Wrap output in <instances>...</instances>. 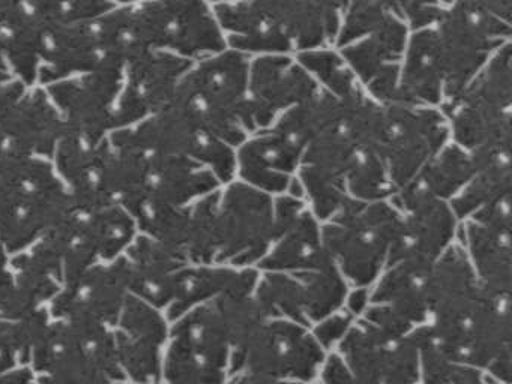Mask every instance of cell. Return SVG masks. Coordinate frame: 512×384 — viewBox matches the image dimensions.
Wrapping results in <instances>:
<instances>
[{"mask_svg":"<svg viewBox=\"0 0 512 384\" xmlns=\"http://www.w3.org/2000/svg\"><path fill=\"white\" fill-rule=\"evenodd\" d=\"M130 297L124 258L98 263L62 285L50 317L113 329Z\"/></svg>","mask_w":512,"mask_h":384,"instance_id":"22","label":"cell"},{"mask_svg":"<svg viewBox=\"0 0 512 384\" xmlns=\"http://www.w3.org/2000/svg\"><path fill=\"white\" fill-rule=\"evenodd\" d=\"M395 102L442 108L445 102V68L434 27L410 32L398 75Z\"/></svg>","mask_w":512,"mask_h":384,"instance_id":"30","label":"cell"},{"mask_svg":"<svg viewBox=\"0 0 512 384\" xmlns=\"http://www.w3.org/2000/svg\"><path fill=\"white\" fill-rule=\"evenodd\" d=\"M296 59L310 72L320 89L344 104L359 101L367 93L356 80L337 48H322L296 54Z\"/></svg>","mask_w":512,"mask_h":384,"instance_id":"35","label":"cell"},{"mask_svg":"<svg viewBox=\"0 0 512 384\" xmlns=\"http://www.w3.org/2000/svg\"><path fill=\"white\" fill-rule=\"evenodd\" d=\"M421 350V384H502L482 369L455 362L434 347L427 324L415 330Z\"/></svg>","mask_w":512,"mask_h":384,"instance_id":"36","label":"cell"},{"mask_svg":"<svg viewBox=\"0 0 512 384\" xmlns=\"http://www.w3.org/2000/svg\"><path fill=\"white\" fill-rule=\"evenodd\" d=\"M320 87L295 56L253 57L248 74V110L254 132L310 101Z\"/></svg>","mask_w":512,"mask_h":384,"instance_id":"25","label":"cell"},{"mask_svg":"<svg viewBox=\"0 0 512 384\" xmlns=\"http://www.w3.org/2000/svg\"><path fill=\"white\" fill-rule=\"evenodd\" d=\"M434 29L445 68V105L512 44V0L446 2Z\"/></svg>","mask_w":512,"mask_h":384,"instance_id":"3","label":"cell"},{"mask_svg":"<svg viewBox=\"0 0 512 384\" xmlns=\"http://www.w3.org/2000/svg\"><path fill=\"white\" fill-rule=\"evenodd\" d=\"M328 354L311 327L283 318H265L233 351L230 377L253 374L314 384Z\"/></svg>","mask_w":512,"mask_h":384,"instance_id":"12","label":"cell"},{"mask_svg":"<svg viewBox=\"0 0 512 384\" xmlns=\"http://www.w3.org/2000/svg\"><path fill=\"white\" fill-rule=\"evenodd\" d=\"M113 135L143 149L182 156L209 168L224 185L235 180L236 149L212 134L176 101L154 116Z\"/></svg>","mask_w":512,"mask_h":384,"instance_id":"14","label":"cell"},{"mask_svg":"<svg viewBox=\"0 0 512 384\" xmlns=\"http://www.w3.org/2000/svg\"><path fill=\"white\" fill-rule=\"evenodd\" d=\"M104 15L47 30L38 83L49 86L104 66L125 65L113 54Z\"/></svg>","mask_w":512,"mask_h":384,"instance_id":"26","label":"cell"},{"mask_svg":"<svg viewBox=\"0 0 512 384\" xmlns=\"http://www.w3.org/2000/svg\"><path fill=\"white\" fill-rule=\"evenodd\" d=\"M52 162L73 198L74 207L98 209L118 204L109 137L94 140L64 129Z\"/></svg>","mask_w":512,"mask_h":384,"instance_id":"23","label":"cell"},{"mask_svg":"<svg viewBox=\"0 0 512 384\" xmlns=\"http://www.w3.org/2000/svg\"><path fill=\"white\" fill-rule=\"evenodd\" d=\"M38 384H116L124 381L109 327L49 318L29 353Z\"/></svg>","mask_w":512,"mask_h":384,"instance_id":"6","label":"cell"},{"mask_svg":"<svg viewBox=\"0 0 512 384\" xmlns=\"http://www.w3.org/2000/svg\"><path fill=\"white\" fill-rule=\"evenodd\" d=\"M353 321H355V317L350 315L346 309H343V311L335 312V314L323 318L322 321L311 326V330H313L314 336H316L319 344L322 345L328 353H331V351H334L335 347H337L338 342L346 335Z\"/></svg>","mask_w":512,"mask_h":384,"instance_id":"40","label":"cell"},{"mask_svg":"<svg viewBox=\"0 0 512 384\" xmlns=\"http://www.w3.org/2000/svg\"><path fill=\"white\" fill-rule=\"evenodd\" d=\"M250 62L251 57L230 48L199 60L173 98L235 149L254 134L248 110Z\"/></svg>","mask_w":512,"mask_h":384,"instance_id":"5","label":"cell"},{"mask_svg":"<svg viewBox=\"0 0 512 384\" xmlns=\"http://www.w3.org/2000/svg\"><path fill=\"white\" fill-rule=\"evenodd\" d=\"M254 299L268 318H283L310 327L302 305L298 282L280 272H259Z\"/></svg>","mask_w":512,"mask_h":384,"instance_id":"37","label":"cell"},{"mask_svg":"<svg viewBox=\"0 0 512 384\" xmlns=\"http://www.w3.org/2000/svg\"><path fill=\"white\" fill-rule=\"evenodd\" d=\"M391 200L400 210L401 225L388 263L406 258L434 264L457 242L460 221L451 204L410 188L395 192Z\"/></svg>","mask_w":512,"mask_h":384,"instance_id":"24","label":"cell"},{"mask_svg":"<svg viewBox=\"0 0 512 384\" xmlns=\"http://www.w3.org/2000/svg\"><path fill=\"white\" fill-rule=\"evenodd\" d=\"M134 53L154 50L196 63L226 50L212 3L148 2L125 5Z\"/></svg>","mask_w":512,"mask_h":384,"instance_id":"10","label":"cell"},{"mask_svg":"<svg viewBox=\"0 0 512 384\" xmlns=\"http://www.w3.org/2000/svg\"><path fill=\"white\" fill-rule=\"evenodd\" d=\"M430 341L455 362L475 366L511 384V294L481 293L454 317L427 324Z\"/></svg>","mask_w":512,"mask_h":384,"instance_id":"7","label":"cell"},{"mask_svg":"<svg viewBox=\"0 0 512 384\" xmlns=\"http://www.w3.org/2000/svg\"><path fill=\"white\" fill-rule=\"evenodd\" d=\"M365 140L379 153L395 194L415 179L451 137L440 108L376 102Z\"/></svg>","mask_w":512,"mask_h":384,"instance_id":"9","label":"cell"},{"mask_svg":"<svg viewBox=\"0 0 512 384\" xmlns=\"http://www.w3.org/2000/svg\"><path fill=\"white\" fill-rule=\"evenodd\" d=\"M193 63L163 51L148 50L125 63L115 110V131L131 128L166 108Z\"/></svg>","mask_w":512,"mask_h":384,"instance_id":"20","label":"cell"},{"mask_svg":"<svg viewBox=\"0 0 512 384\" xmlns=\"http://www.w3.org/2000/svg\"><path fill=\"white\" fill-rule=\"evenodd\" d=\"M409 36V27L394 2V9L382 23L356 41L337 48L362 89L379 104L395 102Z\"/></svg>","mask_w":512,"mask_h":384,"instance_id":"18","label":"cell"},{"mask_svg":"<svg viewBox=\"0 0 512 384\" xmlns=\"http://www.w3.org/2000/svg\"><path fill=\"white\" fill-rule=\"evenodd\" d=\"M137 236V225L119 204L79 209L46 234L64 267V284L89 267L121 257Z\"/></svg>","mask_w":512,"mask_h":384,"instance_id":"15","label":"cell"},{"mask_svg":"<svg viewBox=\"0 0 512 384\" xmlns=\"http://www.w3.org/2000/svg\"><path fill=\"white\" fill-rule=\"evenodd\" d=\"M122 258L131 296L166 312L175 297L179 273L190 263L145 234H137Z\"/></svg>","mask_w":512,"mask_h":384,"instance_id":"28","label":"cell"},{"mask_svg":"<svg viewBox=\"0 0 512 384\" xmlns=\"http://www.w3.org/2000/svg\"><path fill=\"white\" fill-rule=\"evenodd\" d=\"M314 134L313 113L304 102L236 147L235 179L271 197L293 191L302 156Z\"/></svg>","mask_w":512,"mask_h":384,"instance_id":"11","label":"cell"},{"mask_svg":"<svg viewBox=\"0 0 512 384\" xmlns=\"http://www.w3.org/2000/svg\"><path fill=\"white\" fill-rule=\"evenodd\" d=\"M227 384H301L289 383V381L274 380V378L262 377V375L236 374L229 378Z\"/></svg>","mask_w":512,"mask_h":384,"instance_id":"42","label":"cell"},{"mask_svg":"<svg viewBox=\"0 0 512 384\" xmlns=\"http://www.w3.org/2000/svg\"><path fill=\"white\" fill-rule=\"evenodd\" d=\"M433 264L401 260L386 264L370 288V305L382 306L409 324L412 329L425 326L430 318L428 282Z\"/></svg>","mask_w":512,"mask_h":384,"instance_id":"31","label":"cell"},{"mask_svg":"<svg viewBox=\"0 0 512 384\" xmlns=\"http://www.w3.org/2000/svg\"><path fill=\"white\" fill-rule=\"evenodd\" d=\"M0 384H38L28 366H19L0 375Z\"/></svg>","mask_w":512,"mask_h":384,"instance_id":"41","label":"cell"},{"mask_svg":"<svg viewBox=\"0 0 512 384\" xmlns=\"http://www.w3.org/2000/svg\"><path fill=\"white\" fill-rule=\"evenodd\" d=\"M170 323L160 309L128 297L113 327L116 359L124 381L160 384Z\"/></svg>","mask_w":512,"mask_h":384,"instance_id":"21","label":"cell"},{"mask_svg":"<svg viewBox=\"0 0 512 384\" xmlns=\"http://www.w3.org/2000/svg\"><path fill=\"white\" fill-rule=\"evenodd\" d=\"M116 384H134V383H128V381H119V383Z\"/></svg>","mask_w":512,"mask_h":384,"instance_id":"43","label":"cell"},{"mask_svg":"<svg viewBox=\"0 0 512 384\" xmlns=\"http://www.w3.org/2000/svg\"><path fill=\"white\" fill-rule=\"evenodd\" d=\"M475 170L472 153L449 140L404 188L451 203L472 179Z\"/></svg>","mask_w":512,"mask_h":384,"instance_id":"34","label":"cell"},{"mask_svg":"<svg viewBox=\"0 0 512 384\" xmlns=\"http://www.w3.org/2000/svg\"><path fill=\"white\" fill-rule=\"evenodd\" d=\"M274 234V197L236 179L220 189L215 212V263L256 269Z\"/></svg>","mask_w":512,"mask_h":384,"instance_id":"13","label":"cell"},{"mask_svg":"<svg viewBox=\"0 0 512 384\" xmlns=\"http://www.w3.org/2000/svg\"><path fill=\"white\" fill-rule=\"evenodd\" d=\"M458 243L485 290L511 294V195L463 219L458 228Z\"/></svg>","mask_w":512,"mask_h":384,"instance_id":"19","label":"cell"},{"mask_svg":"<svg viewBox=\"0 0 512 384\" xmlns=\"http://www.w3.org/2000/svg\"><path fill=\"white\" fill-rule=\"evenodd\" d=\"M512 147L478 153L476 170L463 191L451 201L458 221L469 218L476 210L512 195Z\"/></svg>","mask_w":512,"mask_h":384,"instance_id":"33","label":"cell"},{"mask_svg":"<svg viewBox=\"0 0 512 384\" xmlns=\"http://www.w3.org/2000/svg\"><path fill=\"white\" fill-rule=\"evenodd\" d=\"M125 65L104 66L46 86L64 129L104 140L115 131V110L124 81Z\"/></svg>","mask_w":512,"mask_h":384,"instance_id":"17","label":"cell"},{"mask_svg":"<svg viewBox=\"0 0 512 384\" xmlns=\"http://www.w3.org/2000/svg\"><path fill=\"white\" fill-rule=\"evenodd\" d=\"M40 311V309H38ZM37 311H29L20 299L11 270V255L0 243V318L22 320Z\"/></svg>","mask_w":512,"mask_h":384,"instance_id":"38","label":"cell"},{"mask_svg":"<svg viewBox=\"0 0 512 384\" xmlns=\"http://www.w3.org/2000/svg\"><path fill=\"white\" fill-rule=\"evenodd\" d=\"M293 54L335 47L346 2L272 0Z\"/></svg>","mask_w":512,"mask_h":384,"instance_id":"32","label":"cell"},{"mask_svg":"<svg viewBox=\"0 0 512 384\" xmlns=\"http://www.w3.org/2000/svg\"><path fill=\"white\" fill-rule=\"evenodd\" d=\"M227 48L245 56H295L272 2H214Z\"/></svg>","mask_w":512,"mask_h":384,"instance_id":"27","label":"cell"},{"mask_svg":"<svg viewBox=\"0 0 512 384\" xmlns=\"http://www.w3.org/2000/svg\"><path fill=\"white\" fill-rule=\"evenodd\" d=\"M47 30L34 2L0 0V59L26 87L38 83Z\"/></svg>","mask_w":512,"mask_h":384,"instance_id":"29","label":"cell"},{"mask_svg":"<svg viewBox=\"0 0 512 384\" xmlns=\"http://www.w3.org/2000/svg\"><path fill=\"white\" fill-rule=\"evenodd\" d=\"M440 110L452 143L472 155L512 147V44Z\"/></svg>","mask_w":512,"mask_h":384,"instance_id":"8","label":"cell"},{"mask_svg":"<svg viewBox=\"0 0 512 384\" xmlns=\"http://www.w3.org/2000/svg\"><path fill=\"white\" fill-rule=\"evenodd\" d=\"M401 17L410 32L436 27L442 17L446 2H397Z\"/></svg>","mask_w":512,"mask_h":384,"instance_id":"39","label":"cell"},{"mask_svg":"<svg viewBox=\"0 0 512 384\" xmlns=\"http://www.w3.org/2000/svg\"><path fill=\"white\" fill-rule=\"evenodd\" d=\"M400 210L389 200L349 201L322 222L326 252L350 288H368L397 246Z\"/></svg>","mask_w":512,"mask_h":384,"instance_id":"4","label":"cell"},{"mask_svg":"<svg viewBox=\"0 0 512 384\" xmlns=\"http://www.w3.org/2000/svg\"><path fill=\"white\" fill-rule=\"evenodd\" d=\"M116 201L131 213L140 207H187L223 188L199 162L143 149L109 135Z\"/></svg>","mask_w":512,"mask_h":384,"instance_id":"1","label":"cell"},{"mask_svg":"<svg viewBox=\"0 0 512 384\" xmlns=\"http://www.w3.org/2000/svg\"><path fill=\"white\" fill-rule=\"evenodd\" d=\"M73 209L52 159H16L0 168V243L11 257L50 233Z\"/></svg>","mask_w":512,"mask_h":384,"instance_id":"2","label":"cell"},{"mask_svg":"<svg viewBox=\"0 0 512 384\" xmlns=\"http://www.w3.org/2000/svg\"><path fill=\"white\" fill-rule=\"evenodd\" d=\"M334 353L365 384H421V350L415 330L395 336L355 318Z\"/></svg>","mask_w":512,"mask_h":384,"instance_id":"16","label":"cell"}]
</instances>
